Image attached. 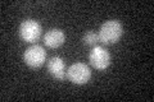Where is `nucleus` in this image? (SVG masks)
<instances>
[{
  "label": "nucleus",
  "mask_w": 154,
  "mask_h": 102,
  "mask_svg": "<svg viewBox=\"0 0 154 102\" xmlns=\"http://www.w3.org/2000/svg\"><path fill=\"white\" fill-rule=\"evenodd\" d=\"M123 27L119 21L117 19H110V21L104 22L100 26V30L98 32L100 42L104 45H114L117 43L122 37Z\"/></svg>",
  "instance_id": "1"
},
{
  "label": "nucleus",
  "mask_w": 154,
  "mask_h": 102,
  "mask_svg": "<svg viewBox=\"0 0 154 102\" xmlns=\"http://www.w3.org/2000/svg\"><path fill=\"white\" fill-rule=\"evenodd\" d=\"M41 24L36 19H25L19 24V37L27 43H35L41 37Z\"/></svg>",
  "instance_id": "2"
},
{
  "label": "nucleus",
  "mask_w": 154,
  "mask_h": 102,
  "mask_svg": "<svg viewBox=\"0 0 154 102\" xmlns=\"http://www.w3.org/2000/svg\"><path fill=\"white\" fill-rule=\"evenodd\" d=\"M67 79L72 82L73 84H86L91 79V69L88 66V64L75 63V64L69 65L68 69H67Z\"/></svg>",
  "instance_id": "3"
},
{
  "label": "nucleus",
  "mask_w": 154,
  "mask_h": 102,
  "mask_svg": "<svg viewBox=\"0 0 154 102\" xmlns=\"http://www.w3.org/2000/svg\"><path fill=\"white\" fill-rule=\"evenodd\" d=\"M23 60H25L26 65L33 68V69L42 66L46 61L45 48L40 45H37V43H33L28 48H26L25 54H23Z\"/></svg>",
  "instance_id": "4"
},
{
  "label": "nucleus",
  "mask_w": 154,
  "mask_h": 102,
  "mask_svg": "<svg viewBox=\"0 0 154 102\" xmlns=\"http://www.w3.org/2000/svg\"><path fill=\"white\" fill-rule=\"evenodd\" d=\"M110 54L109 51L103 46H94L89 54V63L90 65L98 70H105L110 65Z\"/></svg>",
  "instance_id": "5"
},
{
  "label": "nucleus",
  "mask_w": 154,
  "mask_h": 102,
  "mask_svg": "<svg viewBox=\"0 0 154 102\" xmlns=\"http://www.w3.org/2000/svg\"><path fill=\"white\" fill-rule=\"evenodd\" d=\"M48 71L49 74L58 80H64L67 78V68L64 60L60 56H53L48 61Z\"/></svg>",
  "instance_id": "6"
},
{
  "label": "nucleus",
  "mask_w": 154,
  "mask_h": 102,
  "mask_svg": "<svg viewBox=\"0 0 154 102\" xmlns=\"http://www.w3.org/2000/svg\"><path fill=\"white\" fill-rule=\"evenodd\" d=\"M64 41H66V35L59 28H51L44 36V43L50 48L60 47L64 43Z\"/></svg>",
  "instance_id": "7"
},
{
  "label": "nucleus",
  "mask_w": 154,
  "mask_h": 102,
  "mask_svg": "<svg viewBox=\"0 0 154 102\" xmlns=\"http://www.w3.org/2000/svg\"><path fill=\"white\" fill-rule=\"evenodd\" d=\"M99 36H98V33L94 32V31H88L82 37V42H84V45L86 46H96L98 45V42H99Z\"/></svg>",
  "instance_id": "8"
}]
</instances>
